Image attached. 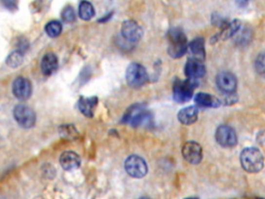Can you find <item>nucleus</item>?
Segmentation results:
<instances>
[{
    "label": "nucleus",
    "mask_w": 265,
    "mask_h": 199,
    "mask_svg": "<svg viewBox=\"0 0 265 199\" xmlns=\"http://www.w3.org/2000/svg\"><path fill=\"white\" fill-rule=\"evenodd\" d=\"M168 53L172 58H180L188 51V39L179 27H173L168 32Z\"/></svg>",
    "instance_id": "f257e3e1"
},
{
    "label": "nucleus",
    "mask_w": 265,
    "mask_h": 199,
    "mask_svg": "<svg viewBox=\"0 0 265 199\" xmlns=\"http://www.w3.org/2000/svg\"><path fill=\"white\" fill-rule=\"evenodd\" d=\"M240 164L246 172L257 173L263 168L264 158L258 148L246 147L240 154Z\"/></svg>",
    "instance_id": "f03ea898"
},
{
    "label": "nucleus",
    "mask_w": 265,
    "mask_h": 199,
    "mask_svg": "<svg viewBox=\"0 0 265 199\" xmlns=\"http://www.w3.org/2000/svg\"><path fill=\"white\" fill-rule=\"evenodd\" d=\"M198 86L197 80L177 79L173 84V99L177 103H187L194 95V90Z\"/></svg>",
    "instance_id": "7ed1b4c3"
},
{
    "label": "nucleus",
    "mask_w": 265,
    "mask_h": 199,
    "mask_svg": "<svg viewBox=\"0 0 265 199\" xmlns=\"http://www.w3.org/2000/svg\"><path fill=\"white\" fill-rule=\"evenodd\" d=\"M151 120V114L148 112L143 105L136 104L130 107L126 114L123 115L122 122L130 123L132 127H140L142 124L149 123Z\"/></svg>",
    "instance_id": "20e7f679"
},
{
    "label": "nucleus",
    "mask_w": 265,
    "mask_h": 199,
    "mask_svg": "<svg viewBox=\"0 0 265 199\" xmlns=\"http://www.w3.org/2000/svg\"><path fill=\"white\" fill-rule=\"evenodd\" d=\"M126 80L128 84L134 88L143 86L148 82L149 77L144 66L137 62L131 63L126 72Z\"/></svg>",
    "instance_id": "39448f33"
},
{
    "label": "nucleus",
    "mask_w": 265,
    "mask_h": 199,
    "mask_svg": "<svg viewBox=\"0 0 265 199\" xmlns=\"http://www.w3.org/2000/svg\"><path fill=\"white\" fill-rule=\"evenodd\" d=\"M124 168H126V171L129 176L134 179L144 178L148 171L145 160L143 158L136 155L130 156L128 158L126 162H124Z\"/></svg>",
    "instance_id": "423d86ee"
},
{
    "label": "nucleus",
    "mask_w": 265,
    "mask_h": 199,
    "mask_svg": "<svg viewBox=\"0 0 265 199\" xmlns=\"http://www.w3.org/2000/svg\"><path fill=\"white\" fill-rule=\"evenodd\" d=\"M14 118L22 128L30 129L35 127L37 121L36 112L27 105H17L14 109Z\"/></svg>",
    "instance_id": "0eeeda50"
},
{
    "label": "nucleus",
    "mask_w": 265,
    "mask_h": 199,
    "mask_svg": "<svg viewBox=\"0 0 265 199\" xmlns=\"http://www.w3.org/2000/svg\"><path fill=\"white\" fill-rule=\"evenodd\" d=\"M215 140L223 147H233L237 144V135L233 128L227 124L219 126L215 131Z\"/></svg>",
    "instance_id": "6e6552de"
},
{
    "label": "nucleus",
    "mask_w": 265,
    "mask_h": 199,
    "mask_svg": "<svg viewBox=\"0 0 265 199\" xmlns=\"http://www.w3.org/2000/svg\"><path fill=\"white\" fill-rule=\"evenodd\" d=\"M218 88L225 95H234L237 88V79L230 72H221L215 78Z\"/></svg>",
    "instance_id": "1a4fd4ad"
},
{
    "label": "nucleus",
    "mask_w": 265,
    "mask_h": 199,
    "mask_svg": "<svg viewBox=\"0 0 265 199\" xmlns=\"http://www.w3.org/2000/svg\"><path fill=\"white\" fill-rule=\"evenodd\" d=\"M182 156H184L185 160L189 164H199L202 161L203 158V151L201 145L197 143L196 141H188L182 146L181 149Z\"/></svg>",
    "instance_id": "9d476101"
},
{
    "label": "nucleus",
    "mask_w": 265,
    "mask_h": 199,
    "mask_svg": "<svg viewBox=\"0 0 265 199\" xmlns=\"http://www.w3.org/2000/svg\"><path fill=\"white\" fill-rule=\"evenodd\" d=\"M121 36L129 43H138L143 36V30L137 22L128 20L122 24Z\"/></svg>",
    "instance_id": "9b49d317"
},
{
    "label": "nucleus",
    "mask_w": 265,
    "mask_h": 199,
    "mask_svg": "<svg viewBox=\"0 0 265 199\" xmlns=\"http://www.w3.org/2000/svg\"><path fill=\"white\" fill-rule=\"evenodd\" d=\"M12 90L14 96L20 100V101H26L32 94V85L31 82L24 77L16 78L13 82Z\"/></svg>",
    "instance_id": "f8f14e48"
},
{
    "label": "nucleus",
    "mask_w": 265,
    "mask_h": 199,
    "mask_svg": "<svg viewBox=\"0 0 265 199\" xmlns=\"http://www.w3.org/2000/svg\"><path fill=\"white\" fill-rule=\"evenodd\" d=\"M185 74L188 79L197 80L203 78L206 74V69L203 60H197V58L194 57L189 58L185 66Z\"/></svg>",
    "instance_id": "ddd939ff"
},
{
    "label": "nucleus",
    "mask_w": 265,
    "mask_h": 199,
    "mask_svg": "<svg viewBox=\"0 0 265 199\" xmlns=\"http://www.w3.org/2000/svg\"><path fill=\"white\" fill-rule=\"evenodd\" d=\"M242 23L239 20H233L228 22L225 26L221 28V31L211 39V43H217L219 40H225L233 37L240 30Z\"/></svg>",
    "instance_id": "4468645a"
},
{
    "label": "nucleus",
    "mask_w": 265,
    "mask_h": 199,
    "mask_svg": "<svg viewBox=\"0 0 265 199\" xmlns=\"http://www.w3.org/2000/svg\"><path fill=\"white\" fill-rule=\"evenodd\" d=\"M59 163L61 167L66 171L76 170L80 167L81 159L80 157L74 152H64L59 159Z\"/></svg>",
    "instance_id": "2eb2a0df"
},
{
    "label": "nucleus",
    "mask_w": 265,
    "mask_h": 199,
    "mask_svg": "<svg viewBox=\"0 0 265 199\" xmlns=\"http://www.w3.org/2000/svg\"><path fill=\"white\" fill-rule=\"evenodd\" d=\"M97 105L96 97H81L78 101V108L80 112L86 116V118H93L95 114V109Z\"/></svg>",
    "instance_id": "dca6fc26"
},
{
    "label": "nucleus",
    "mask_w": 265,
    "mask_h": 199,
    "mask_svg": "<svg viewBox=\"0 0 265 199\" xmlns=\"http://www.w3.org/2000/svg\"><path fill=\"white\" fill-rule=\"evenodd\" d=\"M40 69L45 76H51L58 69V58L54 53H47L41 60Z\"/></svg>",
    "instance_id": "f3484780"
},
{
    "label": "nucleus",
    "mask_w": 265,
    "mask_h": 199,
    "mask_svg": "<svg viewBox=\"0 0 265 199\" xmlns=\"http://www.w3.org/2000/svg\"><path fill=\"white\" fill-rule=\"evenodd\" d=\"M178 120L186 126L193 124L198 119V108L196 106H189L181 109L177 114Z\"/></svg>",
    "instance_id": "a211bd4d"
},
{
    "label": "nucleus",
    "mask_w": 265,
    "mask_h": 199,
    "mask_svg": "<svg viewBox=\"0 0 265 199\" xmlns=\"http://www.w3.org/2000/svg\"><path fill=\"white\" fill-rule=\"evenodd\" d=\"M188 50L192 54V57L200 60H205V40L203 38H196L192 41H189Z\"/></svg>",
    "instance_id": "6ab92c4d"
},
{
    "label": "nucleus",
    "mask_w": 265,
    "mask_h": 199,
    "mask_svg": "<svg viewBox=\"0 0 265 199\" xmlns=\"http://www.w3.org/2000/svg\"><path fill=\"white\" fill-rule=\"evenodd\" d=\"M195 103L198 107L202 108H219L222 105L218 98L204 93H199L195 96Z\"/></svg>",
    "instance_id": "aec40b11"
},
{
    "label": "nucleus",
    "mask_w": 265,
    "mask_h": 199,
    "mask_svg": "<svg viewBox=\"0 0 265 199\" xmlns=\"http://www.w3.org/2000/svg\"><path fill=\"white\" fill-rule=\"evenodd\" d=\"M95 11L94 5L87 0H82L79 4V17L84 21H89L95 17Z\"/></svg>",
    "instance_id": "412c9836"
},
{
    "label": "nucleus",
    "mask_w": 265,
    "mask_h": 199,
    "mask_svg": "<svg viewBox=\"0 0 265 199\" xmlns=\"http://www.w3.org/2000/svg\"><path fill=\"white\" fill-rule=\"evenodd\" d=\"M45 31L47 33V36L50 38H57L61 35L62 32V25L59 21H50L46 24L45 26Z\"/></svg>",
    "instance_id": "4be33fe9"
},
{
    "label": "nucleus",
    "mask_w": 265,
    "mask_h": 199,
    "mask_svg": "<svg viewBox=\"0 0 265 199\" xmlns=\"http://www.w3.org/2000/svg\"><path fill=\"white\" fill-rule=\"evenodd\" d=\"M23 62V52L19 51V50H15L6 58V64L10 68H18Z\"/></svg>",
    "instance_id": "5701e85b"
},
{
    "label": "nucleus",
    "mask_w": 265,
    "mask_h": 199,
    "mask_svg": "<svg viewBox=\"0 0 265 199\" xmlns=\"http://www.w3.org/2000/svg\"><path fill=\"white\" fill-rule=\"evenodd\" d=\"M59 132L62 137L71 139V140L77 139L79 136L78 131L73 126V124H62V126L59 127Z\"/></svg>",
    "instance_id": "b1692460"
},
{
    "label": "nucleus",
    "mask_w": 265,
    "mask_h": 199,
    "mask_svg": "<svg viewBox=\"0 0 265 199\" xmlns=\"http://www.w3.org/2000/svg\"><path fill=\"white\" fill-rule=\"evenodd\" d=\"M255 70L259 76L265 78V51L257 56L255 60Z\"/></svg>",
    "instance_id": "393cba45"
},
{
    "label": "nucleus",
    "mask_w": 265,
    "mask_h": 199,
    "mask_svg": "<svg viewBox=\"0 0 265 199\" xmlns=\"http://www.w3.org/2000/svg\"><path fill=\"white\" fill-rule=\"evenodd\" d=\"M61 18L66 23H73L76 20V14L72 6H66L61 12Z\"/></svg>",
    "instance_id": "a878e982"
},
{
    "label": "nucleus",
    "mask_w": 265,
    "mask_h": 199,
    "mask_svg": "<svg viewBox=\"0 0 265 199\" xmlns=\"http://www.w3.org/2000/svg\"><path fill=\"white\" fill-rule=\"evenodd\" d=\"M2 5L7 11H17V8H18V0H2Z\"/></svg>",
    "instance_id": "bb28decb"
},
{
    "label": "nucleus",
    "mask_w": 265,
    "mask_h": 199,
    "mask_svg": "<svg viewBox=\"0 0 265 199\" xmlns=\"http://www.w3.org/2000/svg\"><path fill=\"white\" fill-rule=\"evenodd\" d=\"M238 2L240 5H244V4L247 3V0H238Z\"/></svg>",
    "instance_id": "cd10ccee"
},
{
    "label": "nucleus",
    "mask_w": 265,
    "mask_h": 199,
    "mask_svg": "<svg viewBox=\"0 0 265 199\" xmlns=\"http://www.w3.org/2000/svg\"><path fill=\"white\" fill-rule=\"evenodd\" d=\"M139 199H151V198H148V197H141Z\"/></svg>",
    "instance_id": "c85d7f7f"
},
{
    "label": "nucleus",
    "mask_w": 265,
    "mask_h": 199,
    "mask_svg": "<svg viewBox=\"0 0 265 199\" xmlns=\"http://www.w3.org/2000/svg\"><path fill=\"white\" fill-rule=\"evenodd\" d=\"M187 199H197V198H187Z\"/></svg>",
    "instance_id": "c756f323"
}]
</instances>
